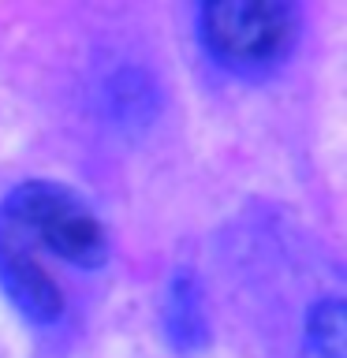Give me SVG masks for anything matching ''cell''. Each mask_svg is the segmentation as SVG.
Listing matches in <instances>:
<instances>
[{
    "instance_id": "obj_2",
    "label": "cell",
    "mask_w": 347,
    "mask_h": 358,
    "mask_svg": "<svg viewBox=\"0 0 347 358\" xmlns=\"http://www.w3.org/2000/svg\"><path fill=\"white\" fill-rule=\"evenodd\" d=\"M0 213L38 246L78 268L108 262V228L78 190L52 179H27L0 201Z\"/></svg>"
},
{
    "instance_id": "obj_3",
    "label": "cell",
    "mask_w": 347,
    "mask_h": 358,
    "mask_svg": "<svg viewBox=\"0 0 347 358\" xmlns=\"http://www.w3.org/2000/svg\"><path fill=\"white\" fill-rule=\"evenodd\" d=\"M0 287L27 321L56 324L64 317V291L41 265L38 246L0 213Z\"/></svg>"
},
{
    "instance_id": "obj_1",
    "label": "cell",
    "mask_w": 347,
    "mask_h": 358,
    "mask_svg": "<svg viewBox=\"0 0 347 358\" xmlns=\"http://www.w3.org/2000/svg\"><path fill=\"white\" fill-rule=\"evenodd\" d=\"M302 11L288 0H206L198 8V38L209 60L235 78H269L291 60Z\"/></svg>"
},
{
    "instance_id": "obj_4",
    "label": "cell",
    "mask_w": 347,
    "mask_h": 358,
    "mask_svg": "<svg viewBox=\"0 0 347 358\" xmlns=\"http://www.w3.org/2000/svg\"><path fill=\"white\" fill-rule=\"evenodd\" d=\"M164 336L179 355H198L209 343L201 280L187 265H179L164 287Z\"/></svg>"
},
{
    "instance_id": "obj_5",
    "label": "cell",
    "mask_w": 347,
    "mask_h": 358,
    "mask_svg": "<svg viewBox=\"0 0 347 358\" xmlns=\"http://www.w3.org/2000/svg\"><path fill=\"white\" fill-rule=\"evenodd\" d=\"M344 324H347V313L336 295L313 302L299 358H344Z\"/></svg>"
}]
</instances>
